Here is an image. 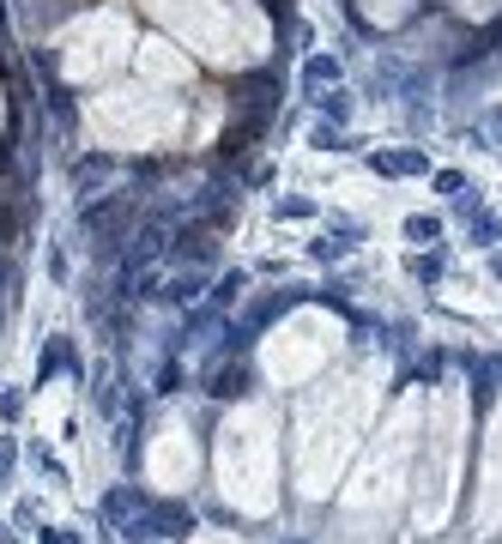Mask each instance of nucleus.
<instances>
[{"mask_svg":"<svg viewBox=\"0 0 502 544\" xmlns=\"http://www.w3.org/2000/svg\"><path fill=\"white\" fill-rule=\"evenodd\" d=\"M194 532V508H181V503H145L127 514V526H121V539L127 544H181Z\"/></svg>","mask_w":502,"mask_h":544,"instance_id":"1","label":"nucleus"},{"mask_svg":"<svg viewBox=\"0 0 502 544\" xmlns=\"http://www.w3.org/2000/svg\"><path fill=\"white\" fill-rule=\"evenodd\" d=\"M297 302H309V284H284V290H273V297L242 302V315H237V327L224 333V345H230V351H248V345H255V333H261L266 321H279L284 309H297Z\"/></svg>","mask_w":502,"mask_h":544,"instance_id":"2","label":"nucleus"},{"mask_svg":"<svg viewBox=\"0 0 502 544\" xmlns=\"http://www.w3.org/2000/svg\"><path fill=\"white\" fill-rule=\"evenodd\" d=\"M134 194H103L98 206H85V218H79V230L91 236V248L98 254H116V242L127 236V224H134Z\"/></svg>","mask_w":502,"mask_h":544,"instance_id":"3","label":"nucleus"},{"mask_svg":"<svg viewBox=\"0 0 502 544\" xmlns=\"http://www.w3.org/2000/svg\"><path fill=\"white\" fill-rule=\"evenodd\" d=\"M170 254L181 266H212L218 261V230H206V224H181L176 236H170Z\"/></svg>","mask_w":502,"mask_h":544,"instance_id":"4","label":"nucleus"},{"mask_svg":"<svg viewBox=\"0 0 502 544\" xmlns=\"http://www.w3.org/2000/svg\"><path fill=\"white\" fill-rule=\"evenodd\" d=\"M237 109L242 115H273V109H279V79H273V73L237 79Z\"/></svg>","mask_w":502,"mask_h":544,"instance_id":"5","label":"nucleus"},{"mask_svg":"<svg viewBox=\"0 0 502 544\" xmlns=\"http://www.w3.org/2000/svg\"><path fill=\"white\" fill-rule=\"evenodd\" d=\"M248 387H255V369L230 351V357L212 369V387H206V393H212V400H237V393H248Z\"/></svg>","mask_w":502,"mask_h":544,"instance_id":"6","label":"nucleus"},{"mask_svg":"<svg viewBox=\"0 0 502 544\" xmlns=\"http://www.w3.org/2000/svg\"><path fill=\"white\" fill-rule=\"evenodd\" d=\"M194 224H206V230H224V224H230V194H224L218 181L194 194Z\"/></svg>","mask_w":502,"mask_h":544,"instance_id":"7","label":"nucleus"},{"mask_svg":"<svg viewBox=\"0 0 502 544\" xmlns=\"http://www.w3.org/2000/svg\"><path fill=\"white\" fill-rule=\"evenodd\" d=\"M369 170H376V176H423L430 158H423V152H376Z\"/></svg>","mask_w":502,"mask_h":544,"instance_id":"8","label":"nucleus"},{"mask_svg":"<svg viewBox=\"0 0 502 544\" xmlns=\"http://www.w3.org/2000/svg\"><path fill=\"white\" fill-rule=\"evenodd\" d=\"M200 290H206V272H200V266H188V272H176V279L163 284L158 297H170V302H181V309H188V302L200 297Z\"/></svg>","mask_w":502,"mask_h":544,"instance_id":"9","label":"nucleus"},{"mask_svg":"<svg viewBox=\"0 0 502 544\" xmlns=\"http://www.w3.org/2000/svg\"><path fill=\"white\" fill-rule=\"evenodd\" d=\"M242 290H248V272H224V279L212 284V302H206V309H212V315H224L230 302H242Z\"/></svg>","mask_w":502,"mask_h":544,"instance_id":"10","label":"nucleus"},{"mask_svg":"<svg viewBox=\"0 0 502 544\" xmlns=\"http://www.w3.org/2000/svg\"><path fill=\"white\" fill-rule=\"evenodd\" d=\"M134 508H145V496L134 490V484H121V490H109V496H103V514H109V521H127Z\"/></svg>","mask_w":502,"mask_h":544,"instance_id":"11","label":"nucleus"},{"mask_svg":"<svg viewBox=\"0 0 502 544\" xmlns=\"http://www.w3.org/2000/svg\"><path fill=\"white\" fill-rule=\"evenodd\" d=\"M302 85H339V60L333 55H309L302 60Z\"/></svg>","mask_w":502,"mask_h":544,"instance_id":"12","label":"nucleus"},{"mask_svg":"<svg viewBox=\"0 0 502 544\" xmlns=\"http://www.w3.org/2000/svg\"><path fill=\"white\" fill-rule=\"evenodd\" d=\"M103 176H109V158H79L73 163V188H79V194H91Z\"/></svg>","mask_w":502,"mask_h":544,"instance_id":"13","label":"nucleus"},{"mask_svg":"<svg viewBox=\"0 0 502 544\" xmlns=\"http://www.w3.org/2000/svg\"><path fill=\"white\" fill-rule=\"evenodd\" d=\"M405 236L412 242H442V218H423L418 212V218H405Z\"/></svg>","mask_w":502,"mask_h":544,"instance_id":"14","label":"nucleus"},{"mask_svg":"<svg viewBox=\"0 0 502 544\" xmlns=\"http://www.w3.org/2000/svg\"><path fill=\"white\" fill-rule=\"evenodd\" d=\"M19 248V218H13V206H0V254H13Z\"/></svg>","mask_w":502,"mask_h":544,"instance_id":"15","label":"nucleus"},{"mask_svg":"<svg viewBox=\"0 0 502 544\" xmlns=\"http://www.w3.org/2000/svg\"><path fill=\"white\" fill-rule=\"evenodd\" d=\"M309 140H315V152H345V140H339V127H333V121H321Z\"/></svg>","mask_w":502,"mask_h":544,"instance_id":"16","label":"nucleus"},{"mask_svg":"<svg viewBox=\"0 0 502 544\" xmlns=\"http://www.w3.org/2000/svg\"><path fill=\"white\" fill-rule=\"evenodd\" d=\"M321 115L333 121V127H339V121L351 115V103H345V91H327V97H321Z\"/></svg>","mask_w":502,"mask_h":544,"instance_id":"17","label":"nucleus"},{"mask_svg":"<svg viewBox=\"0 0 502 544\" xmlns=\"http://www.w3.org/2000/svg\"><path fill=\"white\" fill-rule=\"evenodd\" d=\"M13 466H19V442L0 436V484H13Z\"/></svg>","mask_w":502,"mask_h":544,"instance_id":"18","label":"nucleus"},{"mask_svg":"<svg viewBox=\"0 0 502 544\" xmlns=\"http://www.w3.org/2000/svg\"><path fill=\"white\" fill-rule=\"evenodd\" d=\"M412 272H418L423 284H430V279H442V254H436V248H430V254H418V261H412Z\"/></svg>","mask_w":502,"mask_h":544,"instance_id":"19","label":"nucleus"},{"mask_svg":"<svg viewBox=\"0 0 502 544\" xmlns=\"http://www.w3.org/2000/svg\"><path fill=\"white\" fill-rule=\"evenodd\" d=\"M502 236V218H472V242H497Z\"/></svg>","mask_w":502,"mask_h":544,"instance_id":"20","label":"nucleus"},{"mask_svg":"<svg viewBox=\"0 0 502 544\" xmlns=\"http://www.w3.org/2000/svg\"><path fill=\"white\" fill-rule=\"evenodd\" d=\"M309 212H315V206L297 200V194H291V200H279V218H309Z\"/></svg>","mask_w":502,"mask_h":544,"instance_id":"21","label":"nucleus"},{"mask_svg":"<svg viewBox=\"0 0 502 544\" xmlns=\"http://www.w3.org/2000/svg\"><path fill=\"white\" fill-rule=\"evenodd\" d=\"M176 387H181V369H176V363H163V369H158V393H176Z\"/></svg>","mask_w":502,"mask_h":544,"instance_id":"22","label":"nucleus"},{"mask_svg":"<svg viewBox=\"0 0 502 544\" xmlns=\"http://www.w3.org/2000/svg\"><path fill=\"white\" fill-rule=\"evenodd\" d=\"M37 539H42V544H79V539H73V532H67V526H42Z\"/></svg>","mask_w":502,"mask_h":544,"instance_id":"23","label":"nucleus"},{"mask_svg":"<svg viewBox=\"0 0 502 544\" xmlns=\"http://www.w3.org/2000/svg\"><path fill=\"white\" fill-rule=\"evenodd\" d=\"M436 188H442V194H460L466 176H460V170H442V176H436Z\"/></svg>","mask_w":502,"mask_h":544,"instance_id":"24","label":"nucleus"},{"mask_svg":"<svg viewBox=\"0 0 502 544\" xmlns=\"http://www.w3.org/2000/svg\"><path fill=\"white\" fill-rule=\"evenodd\" d=\"M339 254H345V242H333V236L315 242V261H339Z\"/></svg>","mask_w":502,"mask_h":544,"instance_id":"25","label":"nucleus"},{"mask_svg":"<svg viewBox=\"0 0 502 544\" xmlns=\"http://www.w3.org/2000/svg\"><path fill=\"white\" fill-rule=\"evenodd\" d=\"M0 55H6V0H0Z\"/></svg>","mask_w":502,"mask_h":544,"instance_id":"26","label":"nucleus"},{"mask_svg":"<svg viewBox=\"0 0 502 544\" xmlns=\"http://www.w3.org/2000/svg\"><path fill=\"white\" fill-rule=\"evenodd\" d=\"M291 544H302V539H291Z\"/></svg>","mask_w":502,"mask_h":544,"instance_id":"27","label":"nucleus"}]
</instances>
